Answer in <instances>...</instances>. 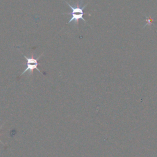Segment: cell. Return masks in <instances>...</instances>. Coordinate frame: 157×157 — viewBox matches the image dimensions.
Wrapping results in <instances>:
<instances>
[{
    "label": "cell",
    "mask_w": 157,
    "mask_h": 157,
    "mask_svg": "<svg viewBox=\"0 0 157 157\" xmlns=\"http://www.w3.org/2000/svg\"><path fill=\"white\" fill-rule=\"evenodd\" d=\"M65 2L69 6V7L71 8V9L72 10L71 12L63 13V14H67V15H71V18H70V20L67 22V24L71 23L72 21H74V24L78 25V20L80 19H82L84 21V23H86V21L83 17V10L85 9V7H86L88 4H85L83 6H81L80 5V2H77V4L75 6H73L71 5L70 4H69V2H67V1H65Z\"/></svg>",
    "instance_id": "cell-1"
},
{
    "label": "cell",
    "mask_w": 157,
    "mask_h": 157,
    "mask_svg": "<svg viewBox=\"0 0 157 157\" xmlns=\"http://www.w3.org/2000/svg\"><path fill=\"white\" fill-rule=\"evenodd\" d=\"M0 142H1V143H2V144H3V142H2V141H1V139H0Z\"/></svg>",
    "instance_id": "cell-3"
},
{
    "label": "cell",
    "mask_w": 157,
    "mask_h": 157,
    "mask_svg": "<svg viewBox=\"0 0 157 157\" xmlns=\"http://www.w3.org/2000/svg\"><path fill=\"white\" fill-rule=\"evenodd\" d=\"M21 55L24 56V58L26 59V69L23 71V72L21 74L20 76H21L22 75H23L25 73H26V72H29V74L31 75L33 72V71L34 69H36L39 73H41V71H40V69L38 68V65H39V62H38V59L39 58H41L42 55L43 54H42L40 56H39V57H37V58H35L34 57H33V55H32L31 56L29 57H27L25 55H24L23 53H22L21 52Z\"/></svg>",
    "instance_id": "cell-2"
}]
</instances>
